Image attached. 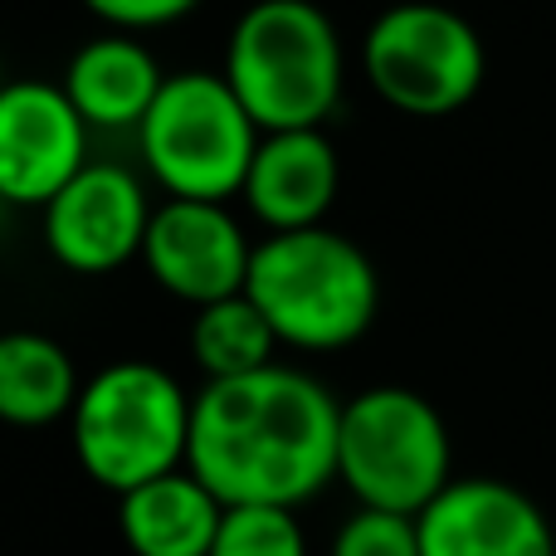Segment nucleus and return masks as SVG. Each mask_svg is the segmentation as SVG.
Segmentation results:
<instances>
[{"mask_svg":"<svg viewBox=\"0 0 556 556\" xmlns=\"http://www.w3.org/2000/svg\"><path fill=\"white\" fill-rule=\"evenodd\" d=\"M342 405L323 381L293 366L205 381L191 415L186 469L230 508L274 503L298 508L337 479Z\"/></svg>","mask_w":556,"mask_h":556,"instance_id":"nucleus-1","label":"nucleus"},{"mask_svg":"<svg viewBox=\"0 0 556 556\" xmlns=\"http://www.w3.org/2000/svg\"><path fill=\"white\" fill-rule=\"evenodd\" d=\"M244 293L264 307L278 342L298 352L352 346L381 307L371 260L327 225L283 230L254 244Z\"/></svg>","mask_w":556,"mask_h":556,"instance_id":"nucleus-2","label":"nucleus"},{"mask_svg":"<svg viewBox=\"0 0 556 556\" xmlns=\"http://www.w3.org/2000/svg\"><path fill=\"white\" fill-rule=\"evenodd\" d=\"M342 39L313 0H260L230 29L225 78L264 132L317 127L342 98Z\"/></svg>","mask_w":556,"mask_h":556,"instance_id":"nucleus-3","label":"nucleus"},{"mask_svg":"<svg viewBox=\"0 0 556 556\" xmlns=\"http://www.w3.org/2000/svg\"><path fill=\"white\" fill-rule=\"evenodd\" d=\"M195 395L152 362H113L84 381L74 405V454L84 473L117 498L186 469Z\"/></svg>","mask_w":556,"mask_h":556,"instance_id":"nucleus-4","label":"nucleus"},{"mask_svg":"<svg viewBox=\"0 0 556 556\" xmlns=\"http://www.w3.org/2000/svg\"><path fill=\"white\" fill-rule=\"evenodd\" d=\"M450 430L440 410L410 386H371L342 405L337 479L362 508L420 518L450 489Z\"/></svg>","mask_w":556,"mask_h":556,"instance_id":"nucleus-5","label":"nucleus"},{"mask_svg":"<svg viewBox=\"0 0 556 556\" xmlns=\"http://www.w3.org/2000/svg\"><path fill=\"white\" fill-rule=\"evenodd\" d=\"M260 132L225 74H172L137 127V142L166 195L230 201L244 191Z\"/></svg>","mask_w":556,"mask_h":556,"instance_id":"nucleus-6","label":"nucleus"},{"mask_svg":"<svg viewBox=\"0 0 556 556\" xmlns=\"http://www.w3.org/2000/svg\"><path fill=\"white\" fill-rule=\"evenodd\" d=\"M362 68L381 103L410 117H444L479 93L489 59L479 29L459 10L405 0L366 29Z\"/></svg>","mask_w":556,"mask_h":556,"instance_id":"nucleus-7","label":"nucleus"},{"mask_svg":"<svg viewBox=\"0 0 556 556\" xmlns=\"http://www.w3.org/2000/svg\"><path fill=\"white\" fill-rule=\"evenodd\" d=\"M88 166V117L64 84H10L0 93V195L45 211Z\"/></svg>","mask_w":556,"mask_h":556,"instance_id":"nucleus-8","label":"nucleus"},{"mask_svg":"<svg viewBox=\"0 0 556 556\" xmlns=\"http://www.w3.org/2000/svg\"><path fill=\"white\" fill-rule=\"evenodd\" d=\"M147 191L127 166L88 162L54 201L45 205V240L64 269L74 274H113L132 254H142L152 230Z\"/></svg>","mask_w":556,"mask_h":556,"instance_id":"nucleus-9","label":"nucleus"},{"mask_svg":"<svg viewBox=\"0 0 556 556\" xmlns=\"http://www.w3.org/2000/svg\"><path fill=\"white\" fill-rule=\"evenodd\" d=\"M142 260L166 293L205 307L244 293L254 244L244 240L240 220L225 211V201H181V195H172L166 205H156Z\"/></svg>","mask_w":556,"mask_h":556,"instance_id":"nucleus-10","label":"nucleus"},{"mask_svg":"<svg viewBox=\"0 0 556 556\" xmlns=\"http://www.w3.org/2000/svg\"><path fill=\"white\" fill-rule=\"evenodd\" d=\"M425 556H556L547 513L503 479H454L420 513Z\"/></svg>","mask_w":556,"mask_h":556,"instance_id":"nucleus-11","label":"nucleus"},{"mask_svg":"<svg viewBox=\"0 0 556 556\" xmlns=\"http://www.w3.org/2000/svg\"><path fill=\"white\" fill-rule=\"evenodd\" d=\"M337 152L323 137V127H288V132H264L254 166L244 176V201L269 225V235L283 230H313L337 201Z\"/></svg>","mask_w":556,"mask_h":556,"instance_id":"nucleus-12","label":"nucleus"},{"mask_svg":"<svg viewBox=\"0 0 556 556\" xmlns=\"http://www.w3.org/2000/svg\"><path fill=\"white\" fill-rule=\"evenodd\" d=\"M230 503L195 479L191 469H172L142 489L123 493L117 528L132 556H211Z\"/></svg>","mask_w":556,"mask_h":556,"instance_id":"nucleus-13","label":"nucleus"},{"mask_svg":"<svg viewBox=\"0 0 556 556\" xmlns=\"http://www.w3.org/2000/svg\"><path fill=\"white\" fill-rule=\"evenodd\" d=\"M162 84L166 74L156 54L127 29L88 39L64 68V93L78 103L88 127H142Z\"/></svg>","mask_w":556,"mask_h":556,"instance_id":"nucleus-14","label":"nucleus"},{"mask_svg":"<svg viewBox=\"0 0 556 556\" xmlns=\"http://www.w3.org/2000/svg\"><path fill=\"white\" fill-rule=\"evenodd\" d=\"M78 371L74 356L45 332H10L0 342V415L10 425H49L74 415Z\"/></svg>","mask_w":556,"mask_h":556,"instance_id":"nucleus-15","label":"nucleus"},{"mask_svg":"<svg viewBox=\"0 0 556 556\" xmlns=\"http://www.w3.org/2000/svg\"><path fill=\"white\" fill-rule=\"evenodd\" d=\"M274 346H278L274 323L264 317V307L254 303L250 293H235V298H220V303L195 307L191 352L211 381L264 371V366H274Z\"/></svg>","mask_w":556,"mask_h":556,"instance_id":"nucleus-16","label":"nucleus"},{"mask_svg":"<svg viewBox=\"0 0 556 556\" xmlns=\"http://www.w3.org/2000/svg\"><path fill=\"white\" fill-rule=\"evenodd\" d=\"M211 556H307V538L293 508L240 503V508H225Z\"/></svg>","mask_w":556,"mask_h":556,"instance_id":"nucleus-17","label":"nucleus"},{"mask_svg":"<svg viewBox=\"0 0 556 556\" xmlns=\"http://www.w3.org/2000/svg\"><path fill=\"white\" fill-rule=\"evenodd\" d=\"M332 556H425L420 552V518L410 513L362 508L337 528Z\"/></svg>","mask_w":556,"mask_h":556,"instance_id":"nucleus-18","label":"nucleus"},{"mask_svg":"<svg viewBox=\"0 0 556 556\" xmlns=\"http://www.w3.org/2000/svg\"><path fill=\"white\" fill-rule=\"evenodd\" d=\"M88 10H93L98 20H108V25H117V29H162V25H172V20H181V15H191L201 0H84Z\"/></svg>","mask_w":556,"mask_h":556,"instance_id":"nucleus-19","label":"nucleus"}]
</instances>
